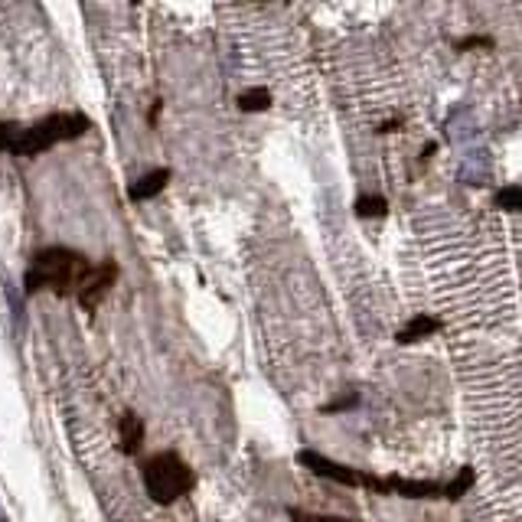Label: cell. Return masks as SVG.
Masks as SVG:
<instances>
[{"label": "cell", "mask_w": 522, "mask_h": 522, "mask_svg": "<svg viewBox=\"0 0 522 522\" xmlns=\"http://www.w3.org/2000/svg\"><path fill=\"white\" fill-rule=\"evenodd\" d=\"M444 327V323L438 317H431V314H415L412 320L405 323V327L399 330V343H418V340H425V337H434Z\"/></svg>", "instance_id": "6"}, {"label": "cell", "mask_w": 522, "mask_h": 522, "mask_svg": "<svg viewBox=\"0 0 522 522\" xmlns=\"http://www.w3.org/2000/svg\"><path fill=\"white\" fill-rule=\"evenodd\" d=\"M356 216L382 219V216H389V203H385V196H359V200H356Z\"/></svg>", "instance_id": "10"}, {"label": "cell", "mask_w": 522, "mask_h": 522, "mask_svg": "<svg viewBox=\"0 0 522 522\" xmlns=\"http://www.w3.org/2000/svg\"><path fill=\"white\" fill-rule=\"evenodd\" d=\"M193 483H196L193 470L186 467L173 451L154 454L151 461L144 464V487H147V493H151V500L160 506L177 503L183 493L193 490Z\"/></svg>", "instance_id": "3"}, {"label": "cell", "mask_w": 522, "mask_h": 522, "mask_svg": "<svg viewBox=\"0 0 522 522\" xmlns=\"http://www.w3.org/2000/svg\"><path fill=\"white\" fill-rule=\"evenodd\" d=\"M474 46H493V40L490 36H470V40L457 43V49H474Z\"/></svg>", "instance_id": "14"}, {"label": "cell", "mask_w": 522, "mask_h": 522, "mask_svg": "<svg viewBox=\"0 0 522 522\" xmlns=\"http://www.w3.org/2000/svg\"><path fill=\"white\" fill-rule=\"evenodd\" d=\"M89 258L76 248H66V245H56V248H43L36 252L33 265L27 268L23 275V291L36 294V291H56L59 297H69L82 288L85 275H89Z\"/></svg>", "instance_id": "2"}, {"label": "cell", "mask_w": 522, "mask_h": 522, "mask_svg": "<svg viewBox=\"0 0 522 522\" xmlns=\"http://www.w3.org/2000/svg\"><path fill=\"white\" fill-rule=\"evenodd\" d=\"M271 108V92L268 89H248L239 95V111H248V115H255V111H268Z\"/></svg>", "instance_id": "9"}, {"label": "cell", "mask_w": 522, "mask_h": 522, "mask_svg": "<svg viewBox=\"0 0 522 522\" xmlns=\"http://www.w3.org/2000/svg\"><path fill=\"white\" fill-rule=\"evenodd\" d=\"M170 183V170L167 167H160V170H151V173H144L141 180H134L128 186V196L134 203H144V200H154V196L164 190V186Z\"/></svg>", "instance_id": "5"}, {"label": "cell", "mask_w": 522, "mask_h": 522, "mask_svg": "<svg viewBox=\"0 0 522 522\" xmlns=\"http://www.w3.org/2000/svg\"><path fill=\"white\" fill-rule=\"evenodd\" d=\"M288 516L294 522H356V519H343V516H310V513H301V509H288Z\"/></svg>", "instance_id": "12"}, {"label": "cell", "mask_w": 522, "mask_h": 522, "mask_svg": "<svg viewBox=\"0 0 522 522\" xmlns=\"http://www.w3.org/2000/svg\"><path fill=\"white\" fill-rule=\"evenodd\" d=\"M144 444V421L134 412L121 415V451L124 454H138Z\"/></svg>", "instance_id": "7"}, {"label": "cell", "mask_w": 522, "mask_h": 522, "mask_svg": "<svg viewBox=\"0 0 522 522\" xmlns=\"http://www.w3.org/2000/svg\"><path fill=\"white\" fill-rule=\"evenodd\" d=\"M496 206L506 209V213H516V209L522 206V193H519V186H503V190L496 193Z\"/></svg>", "instance_id": "11"}, {"label": "cell", "mask_w": 522, "mask_h": 522, "mask_svg": "<svg viewBox=\"0 0 522 522\" xmlns=\"http://www.w3.org/2000/svg\"><path fill=\"white\" fill-rule=\"evenodd\" d=\"M359 399L356 395H350V399H337V402H330V405H323V415H333V412H346V408H356Z\"/></svg>", "instance_id": "13"}, {"label": "cell", "mask_w": 522, "mask_h": 522, "mask_svg": "<svg viewBox=\"0 0 522 522\" xmlns=\"http://www.w3.org/2000/svg\"><path fill=\"white\" fill-rule=\"evenodd\" d=\"M157 115H160V102H154V108H151V124L157 121Z\"/></svg>", "instance_id": "16"}, {"label": "cell", "mask_w": 522, "mask_h": 522, "mask_svg": "<svg viewBox=\"0 0 522 522\" xmlns=\"http://www.w3.org/2000/svg\"><path fill=\"white\" fill-rule=\"evenodd\" d=\"M92 128V121L79 115V111H62V115H49L43 121L20 128V124H0V151H10L17 157H36L49 151L53 144L76 141Z\"/></svg>", "instance_id": "1"}, {"label": "cell", "mask_w": 522, "mask_h": 522, "mask_svg": "<svg viewBox=\"0 0 522 522\" xmlns=\"http://www.w3.org/2000/svg\"><path fill=\"white\" fill-rule=\"evenodd\" d=\"M118 275H121V268H118V261H111V258L92 265L89 275H85V281H82V288L76 291L82 310H95L98 304H102V297L111 291V284L118 281Z\"/></svg>", "instance_id": "4"}, {"label": "cell", "mask_w": 522, "mask_h": 522, "mask_svg": "<svg viewBox=\"0 0 522 522\" xmlns=\"http://www.w3.org/2000/svg\"><path fill=\"white\" fill-rule=\"evenodd\" d=\"M474 480H477L474 467H464L461 474H457L451 483H444V487H441V496H444V500H461V496H464L470 487H474Z\"/></svg>", "instance_id": "8"}, {"label": "cell", "mask_w": 522, "mask_h": 522, "mask_svg": "<svg viewBox=\"0 0 522 522\" xmlns=\"http://www.w3.org/2000/svg\"><path fill=\"white\" fill-rule=\"evenodd\" d=\"M392 131H402V118H389V121H385L382 128H379V134H392Z\"/></svg>", "instance_id": "15"}]
</instances>
